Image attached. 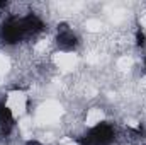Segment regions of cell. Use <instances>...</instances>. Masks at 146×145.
<instances>
[{
  "mask_svg": "<svg viewBox=\"0 0 146 145\" xmlns=\"http://www.w3.org/2000/svg\"><path fill=\"white\" fill-rule=\"evenodd\" d=\"M115 138V130L114 126L100 121L97 125H92L90 130L78 140L80 145H110Z\"/></svg>",
  "mask_w": 146,
  "mask_h": 145,
  "instance_id": "obj_1",
  "label": "cell"
},
{
  "mask_svg": "<svg viewBox=\"0 0 146 145\" xmlns=\"http://www.w3.org/2000/svg\"><path fill=\"white\" fill-rule=\"evenodd\" d=\"M24 38H26V34H24V29H22L19 19H9L0 28V39L5 44H17Z\"/></svg>",
  "mask_w": 146,
  "mask_h": 145,
  "instance_id": "obj_2",
  "label": "cell"
},
{
  "mask_svg": "<svg viewBox=\"0 0 146 145\" xmlns=\"http://www.w3.org/2000/svg\"><path fill=\"white\" fill-rule=\"evenodd\" d=\"M56 44H58V48H60L61 51L70 53V51H73V50L76 48V44H78V38H76V34L73 33L66 24H61V26H58Z\"/></svg>",
  "mask_w": 146,
  "mask_h": 145,
  "instance_id": "obj_3",
  "label": "cell"
},
{
  "mask_svg": "<svg viewBox=\"0 0 146 145\" xmlns=\"http://www.w3.org/2000/svg\"><path fill=\"white\" fill-rule=\"evenodd\" d=\"M14 121H15L14 111L5 103H0V132L2 133H9L12 130V126H14Z\"/></svg>",
  "mask_w": 146,
  "mask_h": 145,
  "instance_id": "obj_4",
  "label": "cell"
},
{
  "mask_svg": "<svg viewBox=\"0 0 146 145\" xmlns=\"http://www.w3.org/2000/svg\"><path fill=\"white\" fill-rule=\"evenodd\" d=\"M134 39H136V44L138 46H146V31L143 28H138L136 29V34H134Z\"/></svg>",
  "mask_w": 146,
  "mask_h": 145,
  "instance_id": "obj_5",
  "label": "cell"
},
{
  "mask_svg": "<svg viewBox=\"0 0 146 145\" xmlns=\"http://www.w3.org/2000/svg\"><path fill=\"white\" fill-rule=\"evenodd\" d=\"M26 145H42V144H41V142H37V140H29Z\"/></svg>",
  "mask_w": 146,
  "mask_h": 145,
  "instance_id": "obj_6",
  "label": "cell"
},
{
  "mask_svg": "<svg viewBox=\"0 0 146 145\" xmlns=\"http://www.w3.org/2000/svg\"><path fill=\"white\" fill-rule=\"evenodd\" d=\"M145 68H146V56H145Z\"/></svg>",
  "mask_w": 146,
  "mask_h": 145,
  "instance_id": "obj_7",
  "label": "cell"
}]
</instances>
